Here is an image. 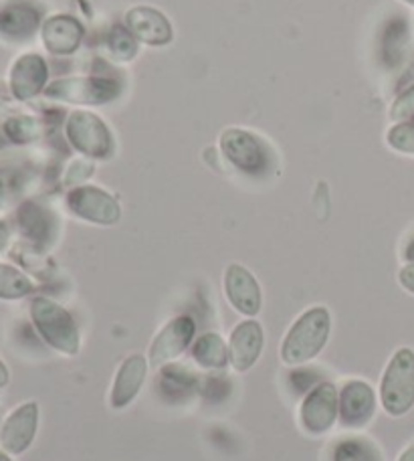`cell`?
Wrapping results in <instances>:
<instances>
[{
    "mask_svg": "<svg viewBox=\"0 0 414 461\" xmlns=\"http://www.w3.org/2000/svg\"><path fill=\"white\" fill-rule=\"evenodd\" d=\"M402 3H404V5H409V6H412V8H414V0H402Z\"/></svg>",
    "mask_w": 414,
    "mask_h": 461,
    "instance_id": "cell-30",
    "label": "cell"
},
{
    "mask_svg": "<svg viewBox=\"0 0 414 461\" xmlns=\"http://www.w3.org/2000/svg\"><path fill=\"white\" fill-rule=\"evenodd\" d=\"M328 461H384L382 451L364 435H347L331 443Z\"/></svg>",
    "mask_w": 414,
    "mask_h": 461,
    "instance_id": "cell-19",
    "label": "cell"
},
{
    "mask_svg": "<svg viewBox=\"0 0 414 461\" xmlns=\"http://www.w3.org/2000/svg\"><path fill=\"white\" fill-rule=\"evenodd\" d=\"M378 402L392 419L409 415L414 409V350L409 346L396 350L384 366L378 384Z\"/></svg>",
    "mask_w": 414,
    "mask_h": 461,
    "instance_id": "cell-2",
    "label": "cell"
},
{
    "mask_svg": "<svg viewBox=\"0 0 414 461\" xmlns=\"http://www.w3.org/2000/svg\"><path fill=\"white\" fill-rule=\"evenodd\" d=\"M229 365L235 373H248L265 350V330L259 320L247 318L229 336Z\"/></svg>",
    "mask_w": 414,
    "mask_h": 461,
    "instance_id": "cell-15",
    "label": "cell"
},
{
    "mask_svg": "<svg viewBox=\"0 0 414 461\" xmlns=\"http://www.w3.org/2000/svg\"><path fill=\"white\" fill-rule=\"evenodd\" d=\"M391 120L392 122H409L414 120V84L396 95L391 105Z\"/></svg>",
    "mask_w": 414,
    "mask_h": 461,
    "instance_id": "cell-26",
    "label": "cell"
},
{
    "mask_svg": "<svg viewBox=\"0 0 414 461\" xmlns=\"http://www.w3.org/2000/svg\"><path fill=\"white\" fill-rule=\"evenodd\" d=\"M164 394L168 397H184L186 393L194 391L196 376L182 365H166L160 368V383Z\"/></svg>",
    "mask_w": 414,
    "mask_h": 461,
    "instance_id": "cell-21",
    "label": "cell"
},
{
    "mask_svg": "<svg viewBox=\"0 0 414 461\" xmlns=\"http://www.w3.org/2000/svg\"><path fill=\"white\" fill-rule=\"evenodd\" d=\"M65 138L89 160H107L115 152L113 131L104 118H99L94 112H71L65 122Z\"/></svg>",
    "mask_w": 414,
    "mask_h": 461,
    "instance_id": "cell-5",
    "label": "cell"
},
{
    "mask_svg": "<svg viewBox=\"0 0 414 461\" xmlns=\"http://www.w3.org/2000/svg\"><path fill=\"white\" fill-rule=\"evenodd\" d=\"M138 41L131 37V32L126 27H113L107 35V53L112 59L120 63H130L138 55Z\"/></svg>",
    "mask_w": 414,
    "mask_h": 461,
    "instance_id": "cell-22",
    "label": "cell"
},
{
    "mask_svg": "<svg viewBox=\"0 0 414 461\" xmlns=\"http://www.w3.org/2000/svg\"><path fill=\"white\" fill-rule=\"evenodd\" d=\"M300 429L310 438H321L338 425V386L320 381L305 393L297 409Z\"/></svg>",
    "mask_w": 414,
    "mask_h": 461,
    "instance_id": "cell-7",
    "label": "cell"
},
{
    "mask_svg": "<svg viewBox=\"0 0 414 461\" xmlns=\"http://www.w3.org/2000/svg\"><path fill=\"white\" fill-rule=\"evenodd\" d=\"M386 144L394 152L414 156V120L394 122L386 131Z\"/></svg>",
    "mask_w": 414,
    "mask_h": 461,
    "instance_id": "cell-24",
    "label": "cell"
},
{
    "mask_svg": "<svg viewBox=\"0 0 414 461\" xmlns=\"http://www.w3.org/2000/svg\"><path fill=\"white\" fill-rule=\"evenodd\" d=\"M123 87L115 77L77 76L53 79L45 89V97L73 105H105L118 100Z\"/></svg>",
    "mask_w": 414,
    "mask_h": 461,
    "instance_id": "cell-4",
    "label": "cell"
},
{
    "mask_svg": "<svg viewBox=\"0 0 414 461\" xmlns=\"http://www.w3.org/2000/svg\"><path fill=\"white\" fill-rule=\"evenodd\" d=\"M32 320H35L40 336L55 350L68 354V357L79 352V328L69 312L59 306V303L47 298H37L32 302Z\"/></svg>",
    "mask_w": 414,
    "mask_h": 461,
    "instance_id": "cell-6",
    "label": "cell"
},
{
    "mask_svg": "<svg viewBox=\"0 0 414 461\" xmlns=\"http://www.w3.org/2000/svg\"><path fill=\"white\" fill-rule=\"evenodd\" d=\"M68 209L73 217H77L91 225L110 227L120 223L122 207L115 196L94 185L76 186L68 194Z\"/></svg>",
    "mask_w": 414,
    "mask_h": 461,
    "instance_id": "cell-9",
    "label": "cell"
},
{
    "mask_svg": "<svg viewBox=\"0 0 414 461\" xmlns=\"http://www.w3.org/2000/svg\"><path fill=\"white\" fill-rule=\"evenodd\" d=\"M148 373H150V362L144 354L136 352L123 358L110 386V397H107L110 407L113 411L128 409L138 399L140 391L144 389Z\"/></svg>",
    "mask_w": 414,
    "mask_h": 461,
    "instance_id": "cell-14",
    "label": "cell"
},
{
    "mask_svg": "<svg viewBox=\"0 0 414 461\" xmlns=\"http://www.w3.org/2000/svg\"><path fill=\"white\" fill-rule=\"evenodd\" d=\"M196 339V322L190 316H174L168 320L150 342L148 348V362L150 368L160 370L180 358Z\"/></svg>",
    "mask_w": 414,
    "mask_h": 461,
    "instance_id": "cell-10",
    "label": "cell"
},
{
    "mask_svg": "<svg viewBox=\"0 0 414 461\" xmlns=\"http://www.w3.org/2000/svg\"><path fill=\"white\" fill-rule=\"evenodd\" d=\"M220 152L237 172L245 176L261 178L271 175L275 152L259 134L245 128H229L220 134Z\"/></svg>",
    "mask_w": 414,
    "mask_h": 461,
    "instance_id": "cell-3",
    "label": "cell"
},
{
    "mask_svg": "<svg viewBox=\"0 0 414 461\" xmlns=\"http://www.w3.org/2000/svg\"><path fill=\"white\" fill-rule=\"evenodd\" d=\"M396 461H414V446H409L407 449H404Z\"/></svg>",
    "mask_w": 414,
    "mask_h": 461,
    "instance_id": "cell-28",
    "label": "cell"
},
{
    "mask_svg": "<svg viewBox=\"0 0 414 461\" xmlns=\"http://www.w3.org/2000/svg\"><path fill=\"white\" fill-rule=\"evenodd\" d=\"M8 92L19 102H31L45 94L49 81V65L43 55L35 51L21 53L8 68Z\"/></svg>",
    "mask_w": 414,
    "mask_h": 461,
    "instance_id": "cell-12",
    "label": "cell"
},
{
    "mask_svg": "<svg viewBox=\"0 0 414 461\" xmlns=\"http://www.w3.org/2000/svg\"><path fill=\"white\" fill-rule=\"evenodd\" d=\"M31 292V282L14 267L0 266V295L4 298H19Z\"/></svg>",
    "mask_w": 414,
    "mask_h": 461,
    "instance_id": "cell-25",
    "label": "cell"
},
{
    "mask_svg": "<svg viewBox=\"0 0 414 461\" xmlns=\"http://www.w3.org/2000/svg\"><path fill=\"white\" fill-rule=\"evenodd\" d=\"M86 37V29L79 23V19L71 14H53L45 19L43 27H40V41L43 47L51 55L57 57H69L79 51Z\"/></svg>",
    "mask_w": 414,
    "mask_h": 461,
    "instance_id": "cell-17",
    "label": "cell"
},
{
    "mask_svg": "<svg viewBox=\"0 0 414 461\" xmlns=\"http://www.w3.org/2000/svg\"><path fill=\"white\" fill-rule=\"evenodd\" d=\"M378 409V393L364 378H350L338 389V425L347 431L368 427Z\"/></svg>",
    "mask_w": 414,
    "mask_h": 461,
    "instance_id": "cell-8",
    "label": "cell"
},
{
    "mask_svg": "<svg viewBox=\"0 0 414 461\" xmlns=\"http://www.w3.org/2000/svg\"><path fill=\"white\" fill-rule=\"evenodd\" d=\"M43 11L31 0H8L0 5V43L24 45L43 27Z\"/></svg>",
    "mask_w": 414,
    "mask_h": 461,
    "instance_id": "cell-11",
    "label": "cell"
},
{
    "mask_svg": "<svg viewBox=\"0 0 414 461\" xmlns=\"http://www.w3.org/2000/svg\"><path fill=\"white\" fill-rule=\"evenodd\" d=\"M37 431V407L35 405H24L22 409L16 411L11 425H8L4 441L14 454H21L29 447V443L35 438Z\"/></svg>",
    "mask_w": 414,
    "mask_h": 461,
    "instance_id": "cell-20",
    "label": "cell"
},
{
    "mask_svg": "<svg viewBox=\"0 0 414 461\" xmlns=\"http://www.w3.org/2000/svg\"><path fill=\"white\" fill-rule=\"evenodd\" d=\"M331 336V314L326 306L303 310L287 328L279 344V360L285 366H305L326 350Z\"/></svg>",
    "mask_w": 414,
    "mask_h": 461,
    "instance_id": "cell-1",
    "label": "cell"
},
{
    "mask_svg": "<svg viewBox=\"0 0 414 461\" xmlns=\"http://www.w3.org/2000/svg\"><path fill=\"white\" fill-rule=\"evenodd\" d=\"M190 358L204 370H222L229 366V344L217 332H206L190 346Z\"/></svg>",
    "mask_w": 414,
    "mask_h": 461,
    "instance_id": "cell-18",
    "label": "cell"
},
{
    "mask_svg": "<svg viewBox=\"0 0 414 461\" xmlns=\"http://www.w3.org/2000/svg\"><path fill=\"white\" fill-rule=\"evenodd\" d=\"M404 259H407L409 263H410V261H414V241H410V243H409V247H407V253H404Z\"/></svg>",
    "mask_w": 414,
    "mask_h": 461,
    "instance_id": "cell-29",
    "label": "cell"
},
{
    "mask_svg": "<svg viewBox=\"0 0 414 461\" xmlns=\"http://www.w3.org/2000/svg\"><path fill=\"white\" fill-rule=\"evenodd\" d=\"M399 284L404 292H409L410 295H414V261L402 266L399 271Z\"/></svg>",
    "mask_w": 414,
    "mask_h": 461,
    "instance_id": "cell-27",
    "label": "cell"
},
{
    "mask_svg": "<svg viewBox=\"0 0 414 461\" xmlns=\"http://www.w3.org/2000/svg\"><path fill=\"white\" fill-rule=\"evenodd\" d=\"M4 134L11 142L27 144L40 136V123L31 115H11L4 122Z\"/></svg>",
    "mask_w": 414,
    "mask_h": 461,
    "instance_id": "cell-23",
    "label": "cell"
},
{
    "mask_svg": "<svg viewBox=\"0 0 414 461\" xmlns=\"http://www.w3.org/2000/svg\"><path fill=\"white\" fill-rule=\"evenodd\" d=\"M222 292L237 314L255 318L263 310L261 284L241 263H230L222 276Z\"/></svg>",
    "mask_w": 414,
    "mask_h": 461,
    "instance_id": "cell-13",
    "label": "cell"
},
{
    "mask_svg": "<svg viewBox=\"0 0 414 461\" xmlns=\"http://www.w3.org/2000/svg\"><path fill=\"white\" fill-rule=\"evenodd\" d=\"M123 27H126L131 37L138 43L148 47H166L174 41V29L168 16L154 6L140 5L130 8L123 19Z\"/></svg>",
    "mask_w": 414,
    "mask_h": 461,
    "instance_id": "cell-16",
    "label": "cell"
}]
</instances>
